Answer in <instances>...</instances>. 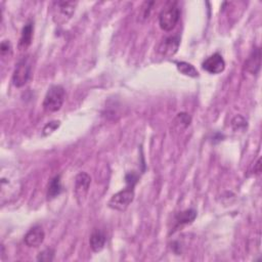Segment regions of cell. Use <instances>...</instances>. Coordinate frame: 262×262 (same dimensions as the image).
<instances>
[{"label": "cell", "instance_id": "cell-13", "mask_svg": "<svg viewBox=\"0 0 262 262\" xmlns=\"http://www.w3.org/2000/svg\"><path fill=\"white\" fill-rule=\"evenodd\" d=\"M33 32H34V24L30 21L24 26L21 33L20 42H19V48L21 51H26V49L31 45L33 39Z\"/></svg>", "mask_w": 262, "mask_h": 262}, {"label": "cell", "instance_id": "cell-12", "mask_svg": "<svg viewBox=\"0 0 262 262\" xmlns=\"http://www.w3.org/2000/svg\"><path fill=\"white\" fill-rule=\"evenodd\" d=\"M106 242H107L106 235L102 231H100V229H95V231L92 232L89 239L90 248L95 253L101 252L105 248Z\"/></svg>", "mask_w": 262, "mask_h": 262}, {"label": "cell", "instance_id": "cell-16", "mask_svg": "<svg viewBox=\"0 0 262 262\" xmlns=\"http://www.w3.org/2000/svg\"><path fill=\"white\" fill-rule=\"evenodd\" d=\"M196 217V211L194 209H188L183 212H179L175 216V220L178 224L184 225L192 223Z\"/></svg>", "mask_w": 262, "mask_h": 262}, {"label": "cell", "instance_id": "cell-15", "mask_svg": "<svg viewBox=\"0 0 262 262\" xmlns=\"http://www.w3.org/2000/svg\"><path fill=\"white\" fill-rule=\"evenodd\" d=\"M62 192H63V187L61 183V175H57L51 180V183L48 185V189H47L48 199L52 200L57 198L58 196L61 195Z\"/></svg>", "mask_w": 262, "mask_h": 262}, {"label": "cell", "instance_id": "cell-8", "mask_svg": "<svg viewBox=\"0 0 262 262\" xmlns=\"http://www.w3.org/2000/svg\"><path fill=\"white\" fill-rule=\"evenodd\" d=\"M202 68L206 72L212 75H217L224 71L225 69V62L222 56L218 53L213 54L208 57L202 64Z\"/></svg>", "mask_w": 262, "mask_h": 262}, {"label": "cell", "instance_id": "cell-21", "mask_svg": "<svg viewBox=\"0 0 262 262\" xmlns=\"http://www.w3.org/2000/svg\"><path fill=\"white\" fill-rule=\"evenodd\" d=\"M60 125H61V122L60 121H52V122L47 123L44 126L43 130H42L43 135L44 136H47L49 134H52L54 132V131H56L60 127Z\"/></svg>", "mask_w": 262, "mask_h": 262}, {"label": "cell", "instance_id": "cell-10", "mask_svg": "<svg viewBox=\"0 0 262 262\" xmlns=\"http://www.w3.org/2000/svg\"><path fill=\"white\" fill-rule=\"evenodd\" d=\"M45 238V233L41 225L33 226L29 232L25 235L24 242L29 248H37L43 243Z\"/></svg>", "mask_w": 262, "mask_h": 262}, {"label": "cell", "instance_id": "cell-1", "mask_svg": "<svg viewBox=\"0 0 262 262\" xmlns=\"http://www.w3.org/2000/svg\"><path fill=\"white\" fill-rule=\"evenodd\" d=\"M22 192V184L20 180L12 175H4L1 177V204L10 203L20 196Z\"/></svg>", "mask_w": 262, "mask_h": 262}, {"label": "cell", "instance_id": "cell-14", "mask_svg": "<svg viewBox=\"0 0 262 262\" xmlns=\"http://www.w3.org/2000/svg\"><path fill=\"white\" fill-rule=\"evenodd\" d=\"M191 123H192V117L190 116V114L183 112L177 114V116L174 118L172 122V125L176 131H182L188 128L191 125Z\"/></svg>", "mask_w": 262, "mask_h": 262}, {"label": "cell", "instance_id": "cell-9", "mask_svg": "<svg viewBox=\"0 0 262 262\" xmlns=\"http://www.w3.org/2000/svg\"><path fill=\"white\" fill-rule=\"evenodd\" d=\"M179 44L180 39L178 38V36H169L164 38L160 42L157 47V52L160 56L164 58H171L177 53Z\"/></svg>", "mask_w": 262, "mask_h": 262}, {"label": "cell", "instance_id": "cell-17", "mask_svg": "<svg viewBox=\"0 0 262 262\" xmlns=\"http://www.w3.org/2000/svg\"><path fill=\"white\" fill-rule=\"evenodd\" d=\"M176 67L180 73L186 75V76L193 77V78H196V77L199 76L198 71H196V69L194 67V66L187 63V62H177Z\"/></svg>", "mask_w": 262, "mask_h": 262}, {"label": "cell", "instance_id": "cell-5", "mask_svg": "<svg viewBox=\"0 0 262 262\" xmlns=\"http://www.w3.org/2000/svg\"><path fill=\"white\" fill-rule=\"evenodd\" d=\"M134 187L128 186L126 189L118 192L112 196L108 206L109 208L116 211H125L128 206L134 200Z\"/></svg>", "mask_w": 262, "mask_h": 262}, {"label": "cell", "instance_id": "cell-6", "mask_svg": "<svg viewBox=\"0 0 262 262\" xmlns=\"http://www.w3.org/2000/svg\"><path fill=\"white\" fill-rule=\"evenodd\" d=\"M32 76V64L30 59H22L13 71L12 74V83L15 87H23L26 85Z\"/></svg>", "mask_w": 262, "mask_h": 262}, {"label": "cell", "instance_id": "cell-23", "mask_svg": "<svg viewBox=\"0 0 262 262\" xmlns=\"http://www.w3.org/2000/svg\"><path fill=\"white\" fill-rule=\"evenodd\" d=\"M137 175L134 174V173H129L127 176H126V183L128 186L130 187H134L135 184L137 183Z\"/></svg>", "mask_w": 262, "mask_h": 262}, {"label": "cell", "instance_id": "cell-19", "mask_svg": "<svg viewBox=\"0 0 262 262\" xmlns=\"http://www.w3.org/2000/svg\"><path fill=\"white\" fill-rule=\"evenodd\" d=\"M0 54L2 58H9L12 54V45L9 40H3L0 45Z\"/></svg>", "mask_w": 262, "mask_h": 262}, {"label": "cell", "instance_id": "cell-11", "mask_svg": "<svg viewBox=\"0 0 262 262\" xmlns=\"http://www.w3.org/2000/svg\"><path fill=\"white\" fill-rule=\"evenodd\" d=\"M261 66V49L257 47L253 49L247 61L245 62V69L252 75L258 74Z\"/></svg>", "mask_w": 262, "mask_h": 262}, {"label": "cell", "instance_id": "cell-7", "mask_svg": "<svg viewBox=\"0 0 262 262\" xmlns=\"http://www.w3.org/2000/svg\"><path fill=\"white\" fill-rule=\"evenodd\" d=\"M91 184V177L86 172H80L75 177V185H74V194L76 200L79 205H82L89 193V188Z\"/></svg>", "mask_w": 262, "mask_h": 262}, {"label": "cell", "instance_id": "cell-18", "mask_svg": "<svg viewBox=\"0 0 262 262\" xmlns=\"http://www.w3.org/2000/svg\"><path fill=\"white\" fill-rule=\"evenodd\" d=\"M232 126L233 128L237 131L239 130H244L245 128H247V121H246V119L241 116V115H238V116H236L233 121H232Z\"/></svg>", "mask_w": 262, "mask_h": 262}, {"label": "cell", "instance_id": "cell-3", "mask_svg": "<svg viewBox=\"0 0 262 262\" xmlns=\"http://www.w3.org/2000/svg\"><path fill=\"white\" fill-rule=\"evenodd\" d=\"M180 19V8L176 2H169L159 14V25L163 31H172Z\"/></svg>", "mask_w": 262, "mask_h": 262}, {"label": "cell", "instance_id": "cell-4", "mask_svg": "<svg viewBox=\"0 0 262 262\" xmlns=\"http://www.w3.org/2000/svg\"><path fill=\"white\" fill-rule=\"evenodd\" d=\"M78 2L76 1H56L53 4V20L58 25L67 23L75 12Z\"/></svg>", "mask_w": 262, "mask_h": 262}, {"label": "cell", "instance_id": "cell-22", "mask_svg": "<svg viewBox=\"0 0 262 262\" xmlns=\"http://www.w3.org/2000/svg\"><path fill=\"white\" fill-rule=\"evenodd\" d=\"M155 2H145L144 3V6H142V9H141V16H142L143 19L149 18L151 9H152V5Z\"/></svg>", "mask_w": 262, "mask_h": 262}, {"label": "cell", "instance_id": "cell-2", "mask_svg": "<svg viewBox=\"0 0 262 262\" xmlns=\"http://www.w3.org/2000/svg\"><path fill=\"white\" fill-rule=\"evenodd\" d=\"M66 100V90L62 85H53L47 90L44 101L43 109L48 113H55L62 109Z\"/></svg>", "mask_w": 262, "mask_h": 262}, {"label": "cell", "instance_id": "cell-20", "mask_svg": "<svg viewBox=\"0 0 262 262\" xmlns=\"http://www.w3.org/2000/svg\"><path fill=\"white\" fill-rule=\"evenodd\" d=\"M55 258V251L53 249H45L38 254L37 260L44 261V262H51Z\"/></svg>", "mask_w": 262, "mask_h": 262}]
</instances>
